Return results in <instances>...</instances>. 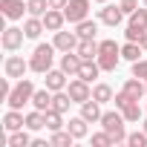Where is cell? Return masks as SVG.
<instances>
[{
	"label": "cell",
	"mask_w": 147,
	"mask_h": 147,
	"mask_svg": "<svg viewBox=\"0 0 147 147\" xmlns=\"http://www.w3.org/2000/svg\"><path fill=\"white\" fill-rule=\"evenodd\" d=\"M98 66H101V72H113L115 66H118V61H121V46L115 43V40H98Z\"/></svg>",
	"instance_id": "obj_1"
},
{
	"label": "cell",
	"mask_w": 147,
	"mask_h": 147,
	"mask_svg": "<svg viewBox=\"0 0 147 147\" xmlns=\"http://www.w3.org/2000/svg\"><path fill=\"white\" fill-rule=\"evenodd\" d=\"M124 121H127V118H124V113H121V110L115 107L113 113H104L98 124H101V127H104V130L110 133L113 144H118V141H127V130H124Z\"/></svg>",
	"instance_id": "obj_2"
},
{
	"label": "cell",
	"mask_w": 147,
	"mask_h": 147,
	"mask_svg": "<svg viewBox=\"0 0 147 147\" xmlns=\"http://www.w3.org/2000/svg\"><path fill=\"white\" fill-rule=\"evenodd\" d=\"M52 58H55V43H38L32 58H29V69L46 75V72L52 69Z\"/></svg>",
	"instance_id": "obj_3"
},
{
	"label": "cell",
	"mask_w": 147,
	"mask_h": 147,
	"mask_svg": "<svg viewBox=\"0 0 147 147\" xmlns=\"http://www.w3.org/2000/svg\"><path fill=\"white\" fill-rule=\"evenodd\" d=\"M32 95H35V84H32L29 78H20V81L12 87L6 104H9L12 110H23V104H32Z\"/></svg>",
	"instance_id": "obj_4"
},
{
	"label": "cell",
	"mask_w": 147,
	"mask_h": 147,
	"mask_svg": "<svg viewBox=\"0 0 147 147\" xmlns=\"http://www.w3.org/2000/svg\"><path fill=\"white\" fill-rule=\"evenodd\" d=\"M144 32H147V6H144V9H136V12L130 15V23H127V32H124V35H127V40H136V43H138Z\"/></svg>",
	"instance_id": "obj_5"
},
{
	"label": "cell",
	"mask_w": 147,
	"mask_h": 147,
	"mask_svg": "<svg viewBox=\"0 0 147 147\" xmlns=\"http://www.w3.org/2000/svg\"><path fill=\"white\" fill-rule=\"evenodd\" d=\"M66 92H69L72 104H84V101H90V98H92L90 81H84V78H78V75H72V81L66 84Z\"/></svg>",
	"instance_id": "obj_6"
},
{
	"label": "cell",
	"mask_w": 147,
	"mask_h": 147,
	"mask_svg": "<svg viewBox=\"0 0 147 147\" xmlns=\"http://www.w3.org/2000/svg\"><path fill=\"white\" fill-rule=\"evenodd\" d=\"M63 15L69 23H81L90 18V0H69V3L63 6Z\"/></svg>",
	"instance_id": "obj_7"
},
{
	"label": "cell",
	"mask_w": 147,
	"mask_h": 147,
	"mask_svg": "<svg viewBox=\"0 0 147 147\" xmlns=\"http://www.w3.org/2000/svg\"><path fill=\"white\" fill-rule=\"evenodd\" d=\"M26 69H29V63H26L20 55H9V58H6V63H3V72H6L12 81H20V78L26 75Z\"/></svg>",
	"instance_id": "obj_8"
},
{
	"label": "cell",
	"mask_w": 147,
	"mask_h": 147,
	"mask_svg": "<svg viewBox=\"0 0 147 147\" xmlns=\"http://www.w3.org/2000/svg\"><path fill=\"white\" fill-rule=\"evenodd\" d=\"M23 38H26L23 29L9 26V29H3V38H0V43H3V49H9V52H18V49L23 46Z\"/></svg>",
	"instance_id": "obj_9"
},
{
	"label": "cell",
	"mask_w": 147,
	"mask_h": 147,
	"mask_svg": "<svg viewBox=\"0 0 147 147\" xmlns=\"http://www.w3.org/2000/svg\"><path fill=\"white\" fill-rule=\"evenodd\" d=\"M0 12H3V18H9V20H20L23 12H29V9H26L23 0H0Z\"/></svg>",
	"instance_id": "obj_10"
},
{
	"label": "cell",
	"mask_w": 147,
	"mask_h": 147,
	"mask_svg": "<svg viewBox=\"0 0 147 147\" xmlns=\"http://www.w3.org/2000/svg\"><path fill=\"white\" fill-rule=\"evenodd\" d=\"M81 55L75 52V49H72V52H63L61 55V69L66 72V75H78V72H81Z\"/></svg>",
	"instance_id": "obj_11"
},
{
	"label": "cell",
	"mask_w": 147,
	"mask_h": 147,
	"mask_svg": "<svg viewBox=\"0 0 147 147\" xmlns=\"http://www.w3.org/2000/svg\"><path fill=\"white\" fill-rule=\"evenodd\" d=\"M75 52L81 55V61H95L98 58V40L95 38H81L78 46H75Z\"/></svg>",
	"instance_id": "obj_12"
},
{
	"label": "cell",
	"mask_w": 147,
	"mask_h": 147,
	"mask_svg": "<svg viewBox=\"0 0 147 147\" xmlns=\"http://www.w3.org/2000/svg\"><path fill=\"white\" fill-rule=\"evenodd\" d=\"M78 40H81V38H78L75 32H63V29L55 32V49H61V52H72V49L78 46Z\"/></svg>",
	"instance_id": "obj_13"
},
{
	"label": "cell",
	"mask_w": 147,
	"mask_h": 147,
	"mask_svg": "<svg viewBox=\"0 0 147 147\" xmlns=\"http://www.w3.org/2000/svg\"><path fill=\"white\" fill-rule=\"evenodd\" d=\"M63 23H66L63 9H49V12L43 15V26H46L49 32H61V29H63Z\"/></svg>",
	"instance_id": "obj_14"
},
{
	"label": "cell",
	"mask_w": 147,
	"mask_h": 147,
	"mask_svg": "<svg viewBox=\"0 0 147 147\" xmlns=\"http://www.w3.org/2000/svg\"><path fill=\"white\" fill-rule=\"evenodd\" d=\"M98 18H101V23H107V26H118V23L124 20V9H121V6H104V9L98 12Z\"/></svg>",
	"instance_id": "obj_15"
},
{
	"label": "cell",
	"mask_w": 147,
	"mask_h": 147,
	"mask_svg": "<svg viewBox=\"0 0 147 147\" xmlns=\"http://www.w3.org/2000/svg\"><path fill=\"white\" fill-rule=\"evenodd\" d=\"M121 90H124V92H127L130 98H136V101H138L141 95H147V84H144L141 78H136V75H133V78H127Z\"/></svg>",
	"instance_id": "obj_16"
},
{
	"label": "cell",
	"mask_w": 147,
	"mask_h": 147,
	"mask_svg": "<svg viewBox=\"0 0 147 147\" xmlns=\"http://www.w3.org/2000/svg\"><path fill=\"white\" fill-rule=\"evenodd\" d=\"M23 124H26V115H20V110H12V107H9V113L3 115V127H6V133L23 130Z\"/></svg>",
	"instance_id": "obj_17"
},
{
	"label": "cell",
	"mask_w": 147,
	"mask_h": 147,
	"mask_svg": "<svg viewBox=\"0 0 147 147\" xmlns=\"http://www.w3.org/2000/svg\"><path fill=\"white\" fill-rule=\"evenodd\" d=\"M32 107L35 110H52V90L49 87H43V90H35V95H32Z\"/></svg>",
	"instance_id": "obj_18"
},
{
	"label": "cell",
	"mask_w": 147,
	"mask_h": 147,
	"mask_svg": "<svg viewBox=\"0 0 147 147\" xmlns=\"http://www.w3.org/2000/svg\"><path fill=\"white\" fill-rule=\"evenodd\" d=\"M46 87H49L52 92L66 90V72H63V69H49V72H46Z\"/></svg>",
	"instance_id": "obj_19"
},
{
	"label": "cell",
	"mask_w": 147,
	"mask_h": 147,
	"mask_svg": "<svg viewBox=\"0 0 147 147\" xmlns=\"http://www.w3.org/2000/svg\"><path fill=\"white\" fill-rule=\"evenodd\" d=\"M23 32H26V38H40V32H46V26H43V18H35V15H29L26 18V23H23Z\"/></svg>",
	"instance_id": "obj_20"
},
{
	"label": "cell",
	"mask_w": 147,
	"mask_h": 147,
	"mask_svg": "<svg viewBox=\"0 0 147 147\" xmlns=\"http://www.w3.org/2000/svg\"><path fill=\"white\" fill-rule=\"evenodd\" d=\"M81 115H84L90 124H95V121H101V115H104V113H101L98 101H95V98H90V101H84V104H81Z\"/></svg>",
	"instance_id": "obj_21"
},
{
	"label": "cell",
	"mask_w": 147,
	"mask_h": 147,
	"mask_svg": "<svg viewBox=\"0 0 147 147\" xmlns=\"http://www.w3.org/2000/svg\"><path fill=\"white\" fill-rule=\"evenodd\" d=\"M141 43H136V40H127L124 46H121V58L124 61H130V63H136V61H141Z\"/></svg>",
	"instance_id": "obj_22"
},
{
	"label": "cell",
	"mask_w": 147,
	"mask_h": 147,
	"mask_svg": "<svg viewBox=\"0 0 147 147\" xmlns=\"http://www.w3.org/2000/svg\"><path fill=\"white\" fill-rule=\"evenodd\" d=\"M98 72H101V66H98V61H84L81 63V72H78V78H84V81H95L98 78Z\"/></svg>",
	"instance_id": "obj_23"
},
{
	"label": "cell",
	"mask_w": 147,
	"mask_h": 147,
	"mask_svg": "<svg viewBox=\"0 0 147 147\" xmlns=\"http://www.w3.org/2000/svg\"><path fill=\"white\" fill-rule=\"evenodd\" d=\"M69 104H72L69 92H63V90L52 92V110H55V113H66V110H69Z\"/></svg>",
	"instance_id": "obj_24"
},
{
	"label": "cell",
	"mask_w": 147,
	"mask_h": 147,
	"mask_svg": "<svg viewBox=\"0 0 147 147\" xmlns=\"http://www.w3.org/2000/svg\"><path fill=\"white\" fill-rule=\"evenodd\" d=\"M87 124H90V121H87L84 115H78V118H69L66 130H69L72 136H75V138H84V136H87Z\"/></svg>",
	"instance_id": "obj_25"
},
{
	"label": "cell",
	"mask_w": 147,
	"mask_h": 147,
	"mask_svg": "<svg viewBox=\"0 0 147 147\" xmlns=\"http://www.w3.org/2000/svg\"><path fill=\"white\" fill-rule=\"evenodd\" d=\"M95 32H98V23L95 20H81V23H75V35L78 38H95Z\"/></svg>",
	"instance_id": "obj_26"
},
{
	"label": "cell",
	"mask_w": 147,
	"mask_h": 147,
	"mask_svg": "<svg viewBox=\"0 0 147 147\" xmlns=\"http://www.w3.org/2000/svg\"><path fill=\"white\" fill-rule=\"evenodd\" d=\"M92 98H95L98 104H107V101H113L115 95H113V87H110V84H95V87H92Z\"/></svg>",
	"instance_id": "obj_27"
},
{
	"label": "cell",
	"mask_w": 147,
	"mask_h": 147,
	"mask_svg": "<svg viewBox=\"0 0 147 147\" xmlns=\"http://www.w3.org/2000/svg\"><path fill=\"white\" fill-rule=\"evenodd\" d=\"M26 127H29V130H43V127H46V113H43V110H32V113L26 115Z\"/></svg>",
	"instance_id": "obj_28"
},
{
	"label": "cell",
	"mask_w": 147,
	"mask_h": 147,
	"mask_svg": "<svg viewBox=\"0 0 147 147\" xmlns=\"http://www.w3.org/2000/svg\"><path fill=\"white\" fill-rule=\"evenodd\" d=\"M72 141H75V136H72L69 130H55L52 138H49V144H55V147H69Z\"/></svg>",
	"instance_id": "obj_29"
},
{
	"label": "cell",
	"mask_w": 147,
	"mask_h": 147,
	"mask_svg": "<svg viewBox=\"0 0 147 147\" xmlns=\"http://www.w3.org/2000/svg\"><path fill=\"white\" fill-rule=\"evenodd\" d=\"M26 9H29V15H35V18H43L52 6H49V0H26Z\"/></svg>",
	"instance_id": "obj_30"
},
{
	"label": "cell",
	"mask_w": 147,
	"mask_h": 147,
	"mask_svg": "<svg viewBox=\"0 0 147 147\" xmlns=\"http://www.w3.org/2000/svg\"><path fill=\"white\" fill-rule=\"evenodd\" d=\"M121 113H124V118H127L130 124H133V121H138V118L144 115V110L138 107V101H130V104H124V107H121Z\"/></svg>",
	"instance_id": "obj_31"
},
{
	"label": "cell",
	"mask_w": 147,
	"mask_h": 147,
	"mask_svg": "<svg viewBox=\"0 0 147 147\" xmlns=\"http://www.w3.org/2000/svg\"><path fill=\"white\" fill-rule=\"evenodd\" d=\"M29 144H32L29 133H23V130H15V133H9V147H29Z\"/></svg>",
	"instance_id": "obj_32"
},
{
	"label": "cell",
	"mask_w": 147,
	"mask_h": 147,
	"mask_svg": "<svg viewBox=\"0 0 147 147\" xmlns=\"http://www.w3.org/2000/svg\"><path fill=\"white\" fill-rule=\"evenodd\" d=\"M63 113H55V110H46V130L49 133H55V130H61L63 127V118H61Z\"/></svg>",
	"instance_id": "obj_33"
},
{
	"label": "cell",
	"mask_w": 147,
	"mask_h": 147,
	"mask_svg": "<svg viewBox=\"0 0 147 147\" xmlns=\"http://www.w3.org/2000/svg\"><path fill=\"white\" fill-rule=\"evenodd\" d=\"M127 144H130V147H147V133H144V130H141V133H138V130L130 133V136H127Z\"/></svg>",
	"instance_id": "obj_34"
},
{
	"label": "cell",
	"mask_w": 147,
	"mask_h": 147,
	"mask_svg": "<svg viewBox=\"0 0 147 147\" xmlns=\"http://www.w3.org/2000/svg\"><path fill=\"white\" fill-rule=\"evenodd\" d=\"M90 141H92V147H110V144H113V138H110L107 130H104V133H95Z\"/></svg>",
	"instance_id": "obj_35"
},
{
	"label": "cell",
	"mask_w": 147,
	"mask_h": 147,
	"mask_svg": "<svg viewBox=\"0 0 147 147\" xmlns=\"http://www.w3.org/2000/svg\"><path fill=\"white\" fill-rule=\"evenodd\" d=\"M133 75L141 78V81H147V61H136L133 63Z\"/></svg>",
	"instance_id": "obj_36"
},
{
	"label": "cell",
	"mask_w": 147,
	"mask_h": 147,
	"mask_svg": "<svg viewBox=\"0 0 147 147\" xmlns=\"http://www.w3.org/2000/svg\"><path fill=\"white\" fill-rule=\"evenodd\" d=\"M121 9H124V15H133L136 9H138V0H121V3H118Z\"/></svg>",
	"instance_id": "obj_37"
},
{
	"label": "cell",
	"mask_w": 147,
	"mask_h": 147,
	"mask_svg": "<svg viewBox=\"0 0 147 147\" xmlns=\"http://www.w3.org/2000/svg\"><path fill=\"white\" fill-rule=\"evenodd\" d=\"M12 87H15V84H12V78L6 75V78H3V84H0V95H3V101L9 98V92H12Z\"/></svg>",
	"instance_id": "obj_38"
},
{
	"label": "cell",
	"mask_w": 147,
	"mask_h": 147,
	"mask_svg": "<svg viewBox=\"0 0 147 147\" xmlns=\"http://www.w3.org/2000/svg\"><path fill=\"white\" fill-rule=\"evenodd\" d=\"M66 3H69V0H49V6H52V9H63Z\"/></svg>",
	"instance_id": "obj_39"
},
{
	"label": "cell",
	"mask_w": 147,
	"mask_h": 147,
	"mask_svg": "<svg viewBox=\"0 0 147 147\" xmlns=\"http://www.w3.org/2000/svg\"><path fill=\"white\" fill-rule=\"evenodd\" d=\"M138 43H141V49H144V52H147V32H144V35H141V40H138Z\"/></svg>",
	"instance_id": "obj_40"
},
{
	"label": "cell",
	"mask_w": 147,
	"mask_h": 147,
	"mask_svg": "<svg viewBox=\"0 0 147 147\" xmlns=\"http://www.w3.org/2000/svg\"><path fill=\"white\" fill-rule=\"evenodd\" d=\"M144 133H147V121H144Z\"/></svg>",
	"instance_id": "obj_41"
},
{
	"label": "cell",
	"mask_w": 147,
	"mask_h": 147,
	"mask_svg": "<svg viewBox=\"0 0 147 147\" xmlns=\"http://www.w3.org/2000/svg\"><path fill=\"white\" fill-rule=\"evenodd\" d=\"M98 3H107V0H98Z\"/></svg>",
	"instance_id": "obj_42"
},
{
	"label": "cell",
	"mask_w": 147,
	"mask_h": 147,
	"mask_svg": "<svg viewBox=\"0 0 147 147\" xmlns=\"http://www.w3.org/2000/svg\"><path fill=\"white\" fill-rule=\"evenodd\" d=\"M141 3H144V6H147V0H141Z\"/></svg>",
	"instance_id": "obj_43"
},
{
	"label": "cell",
	"mask_w": 147,
	"mask_h": 147,
	"mask_svg": "<svg viewBox=\"0 0 147 147\" xmlns=\"http://www.w3.org/2000/svg\"><path fill=\"white\" fill-rule=\"evenodd\" d=\"M144 84H147V81H144Z\"/></svg>",
	"instance_id": "obj_44"
},
{
	"label": "cell",
	"mask_w": 147,
	"mask_h": 147,
	"mask_svg": "<svg viewBox=\"0 0 147 147\" xmlns=\"http://www.w3.org/2000/svg\"><path fill=\"white\" fill-rule=\"evenodd\" d=\"M144 113H147V110H144Z\"/></svg>",
	"instance_id": "obj_45"
}]
</instances>
